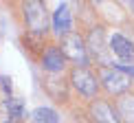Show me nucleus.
Here are the masks:
<instances>
[{
  "mask_svg": "<svg viewBox=\"0 0 134 123\" xmlns=\"http://www.w3.org/2000/svg\"><path fill=\"white\" fill-rule=\"evenodd\" d=\"M70 81H72V86H75L83 97H88V99L97 97V77H94L88 68L75 66L72 72H70Z\"/></svg>",
  "mask_w": 134,
  "mask_h": 123,
  "instance_id": "4",
  "label": "nucleus"
},
{
  "mask_svg": "<svg viewBox=\"0 0 134 123\" xmlns=\"http://www.w3.org/2000/svg\"><path fill=\"white\" fill-rule=\"evenodd\" d=\"M4 108H7L9 116H13V119L24 116V101H22V99H15V97L4 99Z\"/></svg>",
  "mask_w": 134,
  "mask_h": 123,
  "instance_id": "12",
  "label": "nucleus"
},
{
  "mask_svg": "<svg viewBox=\"0 0 134 123\" xmlns=\"http://www.w3.org/2000/svg\"><path fill=\"white\" fill-rule=\"evenodd\" d=\"M88 51L92 53V57L101 64H110V57H108V46H105V33L101 26L90 31L88 35Z\"/></svg>",
  "mask_w": 134,
  "mask_h": 123,
  "instance_id": "5",
  "label": "nucleus"
},
{
  "mask_svg": "<svg viewBox=\"0 0 134 123\" xmlns=\"http://www.w3.org/2000/svg\"><path fill=\"white\" fill-rule=\"evenodd\" d=\"M59 51H62L64 59H70L72 64H77L79 68H86L88 64V51L83 46V40L75 33H66L62 35V44H59Z\"/></svg>",
  "mask_w": 134,
  "mask_h": 123,
  "instance_id": "2",
  "label": "nucleus"
},
{
  "mask_svg": "<svg viewBox=\"0 0 134 123\" xmlns=\"http://www.w3.org/2000/svg\"><path fill=\"white\" fill-rule=\"evenodd\" d=\"M64 55L62 51H59L57 46H51L46 53L42 55V66H44V70H48V72H59L64 68Z\"/></svg>",
  "mask_w": 134,
  "mask_h": 123,
  "instance_id": "8",
  "label": "nucleus"
},
{
  "mask_svg": "<svg viewBox=\"0 0 134 123\" xmlns=\"http://www.w3.org/2000/svg\"><path fill=\"white\" fill-rule=\"evenodd\" d=\"M22 13H24V22L29 26L31 35H44L48 29V15H46V4L44 0H24L22 4Z\"/></svg>",
  "mask_w": 134,
  "mask_h": 123,
  "instance_id": "1",
  "label": "nucleus"
},
{
  "mask_svg": "<svg viewBox=\"0 0 134 123\" xmlns=\"http://www.w3.org/2000/svg\"><path fill=\"white\" fill-rule=\"evenodd\" d=\"M0 86H2V90L7 92V94H11V79H9L7 75H2V77H0Z\"/></svg>",
  "mask_w": 134,
  "mask_h": 123,
  "instance_id": "13",
  "label": "nucleus"
},
{
  "mask_svg": "<svg viewBox=\"0 0 134 123\" xmlns=\"http://www.w3.org/2000/svg\"><path fill=\"white\" fill-rule=\"evenodd\" d=\"M108 48L123 62H132L134 59V44L127 40L125 35H121V33H114V35L110 37V46Z\"/></svg>",
  "mask_w": 134,
  "mask_h": 123,
  "instance_id": "6",
  "label": "nucleus"
},
{
  "mask_svg": "<svg viewBox=\"0 0 134 123\" xmlns=\"http://www.w3.org/2000/svg\"><path fill=\"white\" fill-rule=\"evenodd\" d=\"M90 114L97 123H121L119 114L114 112V108H110L105 101H94L90 105Z\"/></svg>",
  "mask_w": 134,
  "mask_h": 123,
  "instance_id": "7",
  "label": "nucleus"
},
{
  "mask_svg": "<svg viewBox=\"0 0 134 123\" xmlns=\"http://www.w3.org/2000/svg\"><path fill=\"white\" fill-rule=\"evenodd\" d=\"M114 68H119V70H123L127 77H134V66H127V64H116Z\"/></svg>",
  "mask_w": 134,
  "mask_h": 123,
  "instance_id": "14",
  "label": "nucleus"
},
{
  "mask_svg": "<svg viewBox=\"0 0 134 123\" xmlns=\"http://www.w3.org/2000/svg\"><path fill=\"white\" fill-rule=\"evenodd\" d=\"M116 114L123 116L125 123H134V94L119 101V112H116Z\"/></svg>",
  "mask_w": 134,
  "mask_h": 123,
  "instance_id": "11",
  "label": "nucleus"
},
{
  "mask_svg": "<svg viewBox=\"0 0 134 123\" xmlns=\"http://www.w3.org/2000/svg\"><path fill=\"white\" fill-rule=\"evenodd\" d=\"M70 24H72V20H70V11L66 4H59L57 11H55V15H53V29L57 35H66V33L70 31Z\"/></svg>",
  "mask_w": 134,
  "mask_h": 123,
  "instance_id": "9",
  "label": "nucleus"
},
{
  "mask_svg": "<svg viewBox=\"0 0 134 123\" xmlns=\"http://www.w3.org/2000/svg\"><path fill=\"white\" fill-rule=\"evenodd\" d=\"M31 121L33 123H59V116L51 108H37V110H33Z\"/></svg>",
  "mask_w": 134,
  "mask_h": 123,
  "instance_id": "10",
  "label": "nucleus"
},
{
  "mask_svg": "<svg viewBox=\"0 0 134 123\" xmlns=\"http://www.w3.org/2000/svg\"><path fill=\"white\" fill-rule=\"evenodd\" d=\"M94 2H101V0H94Z\"/></svg>",
  "mask_w": 134,
  "mask_h": 123,
  "instance_id": "15",
  "label": "nucleus"
},
{
  "mask_svg": "<svg viewBox=\"0 0 134 123\" xmlns=\"http://www.w3.org/2000/svg\"><path fill=\"white\" fill-rule=\"evenodd\" d=\"M99 77H101L103 88L110 94H123L127 88H130V77H127L123 70H119V68H108V66H103V68L99 70Z\"/></svg>",
  "mask_w": 134,
  "mask_h": 123,
  "instance_id": "3",
  "label": "nucleus"
}]
</instances>
